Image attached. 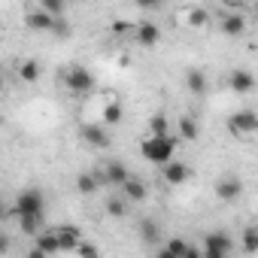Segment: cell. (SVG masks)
<instances>
[{"mask_svg": "<svg viewBox=\"0 0 258 258\" xmlns=\"http://www.w3.org/2000/svg\"><path fill=\"white\" fill-rule=\"evenodd\" d=\"M79 137H82V143H88L94 149H106L109 146V131L100 121H82L79 124Z\"/></svg>", "mask_w": 258, "mask_h": 258, "instance_id": "obj_5", "label": "cell"}, {"mask_svg": "<svg viewBox=\"0 0 258 258\" xmlns=\"http://www.w3.org/2000/svg\"><path fill=\"white\" fill-rule=\"evenodd\" d=\"M37 7H40L43 13H49L52 19H64V10H67V7L61 4V0H40Z\"/></svg>", "mask_w": 258, "mask_h": 258, "instance_id": "obj_29", "label": "cell"}, {"mask_svg": "<svg viewBox=\"0 0 258 258\" xmlns=\"http://www.w3.org/2000/svg\"><path fill=\"white\" fill-rule=\"evenodd\" d=\"M176 137L185 140V143H195V140L201 137V124H198V118H191V115L176 118Z\"/></svg>", "mask_w": 258, "mask_h": 258, "instance_id": "obj_17", "label": "cell"}, {"mask_svg": "<svg viewBox=\"0 0 258 258\" xmlns=\"http://www.w3.org/2000/svg\"><path fill=\"white\" fill-rule=\"evenodd\" d=\"M103 173H106V182H109L112 188H121L127 179L134 176L131 170H127V164H121V161H109V164L103 167Z\"/></svg>", "mask_w": 258, "mask_h": 258, "instance_id": "obj_16", "label": "cell"}, {"mask_svg": "<svg viewBox=\"0 0 258 258\" xmlns=\"http://www.w3.org/2000/svg\"><path fill=\"white\" fill-rule=\"evenodd\" d=\"M109 31H112L115 37H134V31H137V22H127V19H115V22L109 25Z\"/></svg>", "mask_w": 258, "mask_h": 258, "instance_id": "obj_28", "label": "cell"}, {"mask_svg": "<svg viewBox=\"0 0 258 258\" xmlns=\"http://www.w3.org/2000/svg\"><path fill=\"white\" fill-rule=\"evenodd\" d=\"M155 258H176V255H173V252H170V249H167V246H161V249H158V252H155Z\"/></svg>", "mask_w": 258, "mask_h": 258, "instance_id": "obj_34", "label": "cell"}, {"mask_svg": "<svg viewBox=\"0 0 258 258\" xmlns=\"http://www.w3.org/2000/svg\"><path fill=\"white\" fill-rule=\"evenodd\" d=\"M25 258H49V255H46L43 249H37V246H31V249L25 252Z\"/></svg>", "mask_w": 258, "mask_h": 258, "instance_id": "obj_32", "label": "cell"}, {"mask_svg": "<svg viewBox=\"0 0 258 258\" xmlns=\"http://www.w3.org/2000/svg\"><path fill=\"white\" fill-rule=\"evenodd\" d=\"M170 134H173L170 131V118L164 112H155L149 118V137H170Z\"/></svg>", "mask_w": 258, "mask_h": 258, "instance_id": "obj_22", "label": "cell"}, {"mask_svg": "<svg viewBox=\"0 0 258 258\" xmlns=\"http://www.w3.org/2000/svg\"><path fill=\"white\" fill-rule=\"evenodd\" d=\"M19 228H22V234L25 237H31V240H37L46 228H43V219H19Z\"/></svg>", "mask_w": 258, "mask_h": 258, "instance_id": "obj_26", "label": "cell"}, {"mask_svg": "<svg viewBox=\"0 0 258 258\" xmlns=\"http://www.w3.org/2000/svg\"><path fill=\"white\" fill-rule=\"evenodd\" d=\"M40 73H43V67H40V61H34V58H28V61L19 64V79H22V82H37Z\"/></svg>", "mask_w": 258, "mask_h": 258, "instance_id": "obj_25", "label": "cell"}, {"mask_svg": "<svg viewBox=\"0 0 258 258\" xmlns=\"http://www.w3.org/2000/svg\"><path fill=\"white\" fill-rule=\"evenodd\" d=\"M97 188H100V182H97L94 170H82V173L76 176V191H79V195H97Z\"/></svg>", "mask_w": 258, "mask_h": 258, "instance_id": "obj_23", "label": "cell"}, {"mask_svg": "<svg viewBox=\"0 0 258 258\" xmlns=\"http://www.w3.org/2000/svg\"><path fill=\"white\" fill-rule=\"evenodd\" d=\"M13 207H16L19 219H43V213H46V198H43L40 188H25V191H19V198H16Z\"/></svg>", "mask_w": 258, "mask_h": 258, "instance_id": "obj_2", "label": "cell"}, {"mask_svg": "<svg viewBox=\"0 0 258 258\" xmlns=\"http://www.w3.org/2000/svg\"><path fill=\"white\" fill-rule=\"evenodd\" d=\"M204 258H228L225 252H204Z\"/></svg>", "mask_w": 258, "mask_h": 258, "instance_id": "obj_35", "label": "cell"}, {"mask_svg": "<svg viewBox=\"0 0 258 258\" xmlns=\"http://www.w3.org/2000/svg\"><path fill=\"white\" fill-rule=\"evenodd\" d=\"M176 143H179L176 134H170V137H146L140 143V155L155 167H167L170 161H176Z\"/></svg>", "mask_w": 258, "mask_h": 258, "instance_id": "obj_1", "label": "cell"}, {"mask_svg": "<svg viewBox=\"0 0 258 258\" xmlns=\"http://www.w3.org/2000/svg\"><path fill=\"white\" fill-rule=\"evenodd\" d=\"M185 258H204V249H201V246H191V249L185 252Z\"/></svg>", "mask_w": 258, "mask_h": 258, "instance_id": "obj_33", "label": "cell"}, {"mask_svg": "<svg viewBox=\"0 0 258 258\" xmlns=\"http://www.w3.org/2000/svg\"><path fill=\"white\" fill-rule=\"evenodd\" d=\"M228 131L237 140H246V137L258 134V112L255 109H237V112H231L228 115Z\"/></svg>", "mask_w": 258, "mask_h": 258, "instance_id": "obj_3", "label": "cell"}, {"mask_svg": "<svg viewBox=\"0 0 258 258\" xmlns=\"http://www.w3.org/2000/svg\"><path fill=\"white\" fill-rule=\"evenodd\" d=\"M185 88H188L195 97H204V94H207V88H210L207 73H204V70H188V73H185Z\"/></svg>", "mask_w": 258, "mask_h": 258, "instance_id": "obj_19", "label": "cell"}, {"mask_svg": "<svg viewBox=\"0 0 258 258\" xmlns=\"http://www.w3.org/2000/svg\"><path fill=\"white\" fill-rule=\"evenodd\" d=\"M240 195H243V182H240L237 176H222V179L216 182V198H219V201L234 204Z\"/></svg>", "mask_w": 258, "mask_h": 258, "instance_id": "obj_10", "label": "cell"}, {"mask_svg": "<svg viewBox=\"0 0 258 258\" xmlns=\"http://www.w3.org/2000/svg\"><path fill=\"white\" fill-rule=\"evenodd\" d=\"M55 231H58V240H61V252H76L79 243L85 240L82 231H79L76 225H58Z\"/></svg>", "mask_w": 258, "mask_h": 258, "instance_id": "obj_13", "label": "cell"}, {"mask_svg": "<svg viewBox=\"0 0 258 258\" xmlns=\"http://www.w3.org/2000/svg\"><path fill=\"white\" fill-rule=\"evenodd\" d=\"M164 246H167V249H170V252H173L176 258H185V252L191 249V243H188V240H182V237H170V240H167Z\"/></svg>", "mask_w": 258, "mask_h": 258, "instance_id": "obj_30", "label": "cell"}, {"mask_svg": "<svg viewBox=\"0 0 258 258\" xmlns=\"http://www.w3.org/2000/svg\"><path fill=\"white\" fill-rule=\"evenodd\" d=\"M185 25H191V28H207V25H210V10H204V7H188V10H185Z\"/></svg>", "mask_w": 258, "mask_h": 258, "instance_id": "obj_24", "label": "cell"}, {"mask_svg": "<svg viewBox=\"0 0 258 258\" xmlns=\"http://www.w3.org/2000/svg\"><path fill=\"white\" fill-rule=\"evenodd\" d=\"M255 13H258V7H255Z\"/></svg>", "mask_w": 258, "mask_h": 258, "instance_id": "obj_36", "label": "cell"}, {"mask_svg": "<svg viewBox=\"0 0 258 258\" xmlns=\"http://www.w3.org/2000/svg\"><path fill=\"white\" fill-rule=\"evenodd\" d=\"M240 246L246 255H258V228H246L240 237Z\"/></svg>", "mask_w": 258, "mask_h": 258, "instance_id": "obj_27", "label": "cell"}, {"mask_svg": "<svg viewBox=\"0 0 258 258\" xmlns=\"http://www.w3.org/2000/svg\"><path fill=\"white\" fill-rule=\"evenodd\" d=\"M106 213H109V219H124L131 213V201H124L121 195H109L106 198Z\"/></svg>", "mask_w": 258, "mask_h": 258, "instance_id": "obj_21", "label": "cell"}, {"mask_svg": "<svg viewBox=\"0 0 258 258\" xmlns=\"http://www.w3.org/2000/svg\"><path fill=\"white\" fill-rule=\"evenodd\" d=\"M204 252H231L234 249V240H231V234H225V231H210V234H204Z\"/></svg>", "mask_w": 258, "mask_h": 258, "instance_id": "obj_12", "label": "cell"}, {"mask_svg": "<svg viewBox=\"0 0 258 258\" xmlns=\"http://www.w3.org/2000/svg\"><path fill=\"white\" fill-rule=\"evenodd\" d=\"M255 73L252 70H243V67H237V70H231L228 73V88L234 91V94H240V97H246V94H252L255 91Z\"/></svg>", "mask_w": 258, "mask_h": 258, "instance_id": "obj_6", "label": "cell"}, {"mask_svg": "<svg viewBox=\"0 0 258 258\" xmlns=\"http://www.w3.org/2000/svg\"><path fill=\"white\" fill-rule=\"evenodd\" d=\"M219 31H222L225 37H243V34H246V16H243V13L222 16V19H219Z\"/></svg>", "mask_w": 258, "mask_h": 258, "instance_id": "obj_14", "label": "cell"}, {"mask_svg": "<svg viewBox=\"0 0 258 258\" xmlns=\"http://www.w3.org/2000/svg\"><path fill=\"white\" fill-rule=\"evenodd\" d=\"M34 246H37V249H43L49 258H52V255H58V252H61V240H58V231H55V228H46V231H43V234L34 240Z\"/></svg>", "mask_w": 258, "mask_h": 258, "instance_id": "obj_18", "label": "cell"}, {"mask_svg": "<svg viewBox=\"0 0 258 258\" xmlns=\"http://www.w3.org/2000/svg\"><path fill=\"white\" fill-rule=\"evenodd\" d=\"M64 82H67V88H70L73 94H88V91L94 88V76H91V70L82 67V64H67V67H64Z\"/></svg>", "mask_w": 258, "mask_h": 258, "instance_id": "obj_4", "label": "cell"}, {"mask_svg": "<svg viewBox=\"0 0 258 258\" xmlns=\"http://www.w3.org/2000/svg\"><path fill=\"white\" fill-rule=\"evenodd\" d=\"M118 195H121L124 201H131V204H143V201L149 198V185H146L140 176H131V179L118 188Z\"/></svg>", "mask_w": 258, "mask_h": 258, "instance_id": "obj_9", "label": "cell"}, {"mask_svg": "<svg viewBox=\"0 0 258 258\" xmlns=\"http://www.w3.org/2000/svg\"><path fill=\"white\" fill-rule=\"evenodd\" d=\"M73 255H76V258H100V249H97V243L82 240V243H79V249H76Z\"/></svg>", "mask_w": 258, "mask_h": 258, "instance_id": "obj_31", "label": "cell"}, {"mask_svg": "<svg viewBox=\"0 0 258 258\" xmlns=\"http://www.w3.org/2000/svg\"><path fill=\"white\" fill-rule=\"evenodd\" d=\"M137 234H140V240H143L146 246H161V225H158L152 216H143V219L137 222Z\"/></svg>", "mask_w": 258, "mask_h": 258, "instance_id": "obj_11", "label": "cell"}, {"mask_svg": "<svg viewBox=\"0 0 258 258\" xmlns=\"http://www.w3.org/2000/svg\"><path fill=\"white\" fill-rule=\"evenodd\" d=\"M121 115H124L121 100H115V97H112V100H106V106L100 109V124H106V127H109V124H118V121H121Z\"/></svg>", "mask_w": 258, "mask_h": 258, "instance_id": "obj_20", "label": "cell"}, {"mask_svg": "<svg viewBox=\"0 0 258 258\" xmlns=\"http://www.w3.org/2000/svg\"><path fill=\"white\" fill-rule=\"evenodd\" d=\"M58 22H61V19H52V16H49V13H43L40 7L28 10V16H25V25H28L31 31H49V34H55Z\"/></svg>", "mask_w": 258, "mask_h": 258, "instance_id": "obj_7", "label": "cell"}, {"mask_svg": "<svg viewBox=\"0 0 258 258\" xmlns=\"http://www.w3.org/2000/svg\"><path fill=\"white\" fill-rule=\"evenodd\" d=\"M134 40H137V46H143V49H155L158 40H161V28H158L155 22H137Z\"/></svg>", "mask_w": 258, "mask_h": 258, "instance_id": "obj_8", "label": "cell"}, {"mask_svg": "<svg viewBox=\"0 0 258 258\" xmlns=\"http://www.w3.org/2000/svg\"><path fill=\"white\" fill-rule=\"evenodd\" d=\"M161 176H164L167 185H182V182L191 176V167H188L185 161H170L167 167H161Z\"/></svg>", "mask_w": 258, "mask_h": 258, "instance_id": "obj_15", "label": "cell"}]
</instances>
